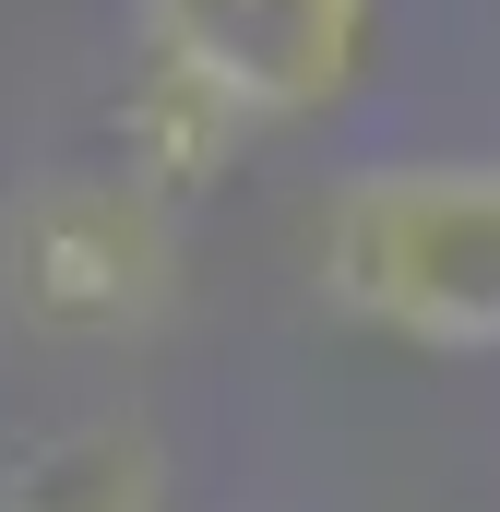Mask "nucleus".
Segmentation results:
<instances>
[{"label": "nucleus", "instance_id": "nucleus-1", "mask_svg": "<svg viewBox=\"0 0 500 512\" xmlns=\"http://www.w3.org/2000/svg\"><path fill=\"white\" fill-rule=\"evenodd\" d=\"M298 274L405 358H500V155H370L322 179Z\"/></svg>", "mask_w": 500, "mask_h": 512}, {"label": "nucleus", "instance_id": "nucleus-3", "mask_svg": "<svg viewBox=\"0 0 500 512\" xmlns=\"http://www.w3.org/2000/svg\"><path fill=\"white\" fill-rule=\"evenodd\" d=\"M120 12H131V72L274 143V131H322L334 108H358L393 0H120Z\"/></svg>", "mask_w": 500, "mask_h": 512}, {"label": "nucleus", "instance_id": "nucleus-2", "mask_svg": "<svg viewBox=\"0 0 500 512\" xmlns=\"http://www.w3.org/2000/svg\"><path fill=\"white\" fill-rule=\"evenodd\" d=\"M179 203L143 191L120 155L96 167H48L0 203V310L48 346H143L179 310Z\"/></svg>", "mask_w": 500, "mask_h": 512}, {"label": "nucleus", "instance_id": "nucleus-4", "mask_svg": "<svg viewBox=\"0 0 500 512\" xmlns=\"http://www.w3.org/2000/svg\"><path fill=\"white\" fill-rule=\"evenodd\" d=\"M0 512H167V441L143 417H60L0 465Z\"/></svg>", "mask_w": 500, "mask_h": 512}]
</instances>
